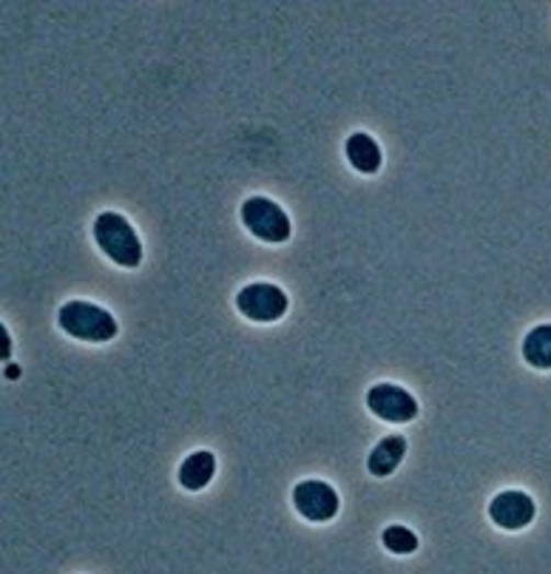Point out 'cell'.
I'll use <instances>...</instances> for the list:
<instances>
[{"label": "cell", "instance_id": "obj_12", "mask_svg": "<svg viewBox=\"0 0 551 574\" xmlns=\"http://www.w3.org/2000/svg\"><path fill=\"white\" fill-rule=\"evenodd\" d=\"M381 543H384L386 552L393 554H413L415 549H418V534L413 532V529H407V526H386L384 534H381Z\"/></svg>", "mask_w": 551, "mask_h": 574}, {"label": "cell", "instance_id": "obj_3", "mask_svg": "<svg viewBox=\"0 0 551 574\" xmlns=\"http://www.w3.org/2000/svg\"><path fill=\"white\" fill-rule=\"evenodd\" d=\"M241 225L262 243L270 245H282L288 243L290 234H293V225H290V216L284 214L282 205L268 196H250L245 205H241Z\"/></svg>", "mask_w": 551, "mask_h": 574}, {"label": "cell", "instance_id": "obj_9", "mask_svg": "<svg viewBox=\"0 0 551 574\" xmlns=\"http://www.w3.org/2000/svg\"><path fill=\"white\" fill-rule=\"evenodd\" d=\"M404 455H407V438L386 436L381 438L379 447H375V450L370 452V458H367V470H370V475L375 477L393 475V472L401 466V461H404Z\"/></svg>", "mask_w": 551, "mask_h": 574}, {"label": "cell", "instance_id": "obj_2", "mask_svg": "<svg viewBox=\"0 0 551 574\" xmlns=\"http://www.w3.org/2000/svg\"><path fill=\"white\" fill-rule=\"evenodd\" d=\"M57 325L63 327V333H69L71 339L94 341V345L111 341L120 330L117 318L111 316L105 307L94 305V302H83V299L66 302L60 313H57Z\"/></svg>", "mask_w": 551, "mask_h": 574}, {"label": "cell", "instance_id": "obj_13", "mask_svg": "<svg viewBox=\"0 0 551 574\" xmlns=\"http://www.w3.org/2000/svg\"><path fill=\"white\" fill-rule=\"evenodd\" d=\"M0 341H3V361H7L9 353H12V339H9L7 327H0Z\"/></svg>", "mask_w": 551, "mask_h": 574}, {"label": "cell", "instance_id": "obj_6", "mask_svg": "<svg viewBox=\"0 0 551 574\" xmlns=\"http://www.w3.org/2000/svg\"><path fill=\"white\" fill-rule=\"evenodd\" d=\"M293 506H296V513L302 518L313 520V524H327L341 509V498H338V492L330 484L313 477V481L296 484V489H293Z\"/></svg>", "mask_w": 551, "mask_h": 574}, {"label": "cell", "instance_id": "obj_4", "mask_svg": "<svg viewBox=\"0 0 551 574\" xmlns=\"http://www.w3.org/2000/svg\"><path fill=\"white\" fill-rule=\"evenodd\" d=\"M288 293L279 284L254 282L236 293V311L256 325H273L288 313Z\"/></svg>", "mask_w": 551, "mask_h": 574}, {"label": "cell", "instance_id": "obj_7", "mask_svg": "<svg viewBox=\"0 0 551 574\" xmlns=\"http://www.w3.org/2000/svg\"><path fill=\"white\" fill-rule=\"evenodd\" d=\"M538 506L535 500L520 489H506L501 495H495L490 504V518L492 524L506 529V532H517V529H526V526L535 520Z\"/></svg>", "mask_w": 551, "mask_h": 574}, {"label": "cell", "instance_id": "obj_11", "mask_svg": "<svg viewBox=\"0 0 551 574\" xmlns=\"http://www.w3.org/2000/svg\"><path fill=\"white\" fill-rule=\"evenodd\" d=\"M524 359L535 370H551V325H538L526 333Z\"/></svg>", "mask_w": 551, "mask_h": 574}, {"label": "cell", "instance_id": "obj_14", "mask_svg": "<svg viewBox=\"0 0 551 574\" xmlns=\"http://www.w3.org/2000/svg\"><path fill=\"white\" fill-rule=\"evenodd\" d=\"M7 373H9V379H18V375H21V367L9 364V367H7Z\"/></svg>", "mask_w": 551, "mask_h": 574}, {"label": "cell", "instance_id": "obj_1", "mask_svg": "<svg viewBox=\"0 0 551 574\" xmlns=\"http://www.w3.org/2000/svg\"><path fill=\"white\" fill-rule=\"evenodd\" d=\"M94 243L105 257L120 268H139L143 262V239L134 225L120 211H103L94 220Z\"/></svg>", "mask_w": 551, "mask_h": 574}, {"label": "cell", "instance_id": "obj_5", "mask_svg": "<svg viewBox=\"0 0 551 574\" xmlns=\"http://www.w3.org/2000/svg\"><path fill=\"white\" fill-rule=\"evenodd\" d=\"M367 407L372 416H379L386 424H409L418 416V402L409 390L398 384H375L367 393Z\"/></svg>", "mask_w": 551, "mask_h": 574}, {"label": "cell", "instance_id": "obj_8", "mask_svg": "<svg viewBox=\"0 0 551 574\" xmlns=\"http://www.w3.org/2000/svg\"><path fill=\"white\" fill-rule=\"evenodd\" d=\"M345 154H347V162H350L352 168L359 173H379L381 171V162H384V154H381V146L375 143V139L370 137V134L359 132V134H350L345 143Z\"/></svg>", "mask_w": 551, "mask_h": 574}, {"label": "cell", "instance_id": "obj_10", "mask_svg": "<svg viewBox=\"0 0 551 574\" xmlns=\"http://www.w3.org/2000/svg\"><path fill=\"white\" fill-rule=\"evenodd\" d=\"M216 475V458L214 452H191L180 464V486L188 492L205 489Z\"/></svg>", "mask_w": 551, "mask_h": 574}]
</instances>
